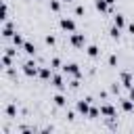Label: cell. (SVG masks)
<instances>
[{
    "label": "cell",
    "instance_id": "obj_11",
    "mask_svg": "<svg viewBox=\"0 0 134 134\" xmlns=\"http://www.w3.org/2000/svg\"><path fill=\"white\" fill-rule=\"evenodd\" d=\"M13 44H15V46H23L25 42H23V38H21L19 34H13Z\"/></svg>",
    "mask_w": 134,
    "mask_h": 134
},
{
    "label": "cell",
    "instance_id": "obj_9",
    "mask_svg": "<svg viewBox=\"0 0 134 134\" xmlns=\"http://www.w3.org/2000/svg\"><path fill=\"white\" fill-rule=\"evenodd\" d=\"M107 4H109L107 0H96V8H98V10H103V13H105V10H109V6H107Z\"/></svg>",
    "mask_w": 134,
    "mask_h": 134
},
{
    "label": "cell",
    "instance_id": "obj_6",
    "mask_svg": "<svg viewBox=\"0 0 134 134\" xmlns=\"http://www.w3.org/2000/svg\"><path fill=\"white\" fill-rule=\"evenodd\" d=\"M100 113L107 115V117H115V109L109 107V105H103V107H100Z\"/></svg>",
    "mask_w": 134,
    "mask_h": 134
},
{
    "label": "cell",
    "instance_id": "obj_19",
    "mask_svg": "<svg viewBox=\"0 0 134 134\" xmlns=\"http://www.w3.org/2000/svg\"><path fill=\"white\" fill-rule=\"evenodd\" d=\"M130 98L134 100V86H130Z\"/></svg>",
    "mask_w": 134,
    "mask_h": 134
},
{
    "label": "cell",
    "instance_id": "obj_4",
    "mask_svg": "<svg viewBox=\"0 0 134 134\" xmlns=\"http://www.w3.org/2000/svg\"><path fill=\"white\" fill-rule=\"evenodd\" d=\"M61 27H63L65 31H73V29H75V23H73L71 19H61Z\"/></svg>",
    "mask_w": 134,
    "mask_h": 134
},
{
    "label": "cell",
    "instance_id": "obj_15",
    "mask_svg": "<svg viewBox=\"0 0 134 134\" xmlns=\"http://www.w3.org/2000/svg\"><path fill=\"white\" fill-rule=\"evenodd\" d=\"M54 103H57L59 107H63V105H65V96H63V94H57V96H54Z\"/></svg>",
    "mask_w": 134,
    "mask_h": 134
},
{
    "label": "cell",
    "instance_id": "obj_7",
    "mask_svg": "<svg viewBox=\"0 0 134 134\" xmlns=\"http://www.w3.org/2000/svg\"><path fill=\"white\" fill-rule=\"evenodd\" d=\"M52 84H54L59 90H63V88H65V82H63V77H61V75H52Z\"/></svg>",
    "mask_w": 134,
    "mask_h": 134
},
{
    "label": "cell",
    "instance_id": "obj_14",
    "mask_svg": "<svg viewBox=\"0 0 134 134\" xmlns=\"http://www.w3.org/2000/svg\"><path fill=\"white\" fill-rule=\"evenodd\" d=\"M121 109H124V111H132V109H134V105H132L130 100H121Z\"/></svg>",
    "mask_w": 134,
    "mask_h": 134
},
{
    "label": "cell",
    "instance_id": "obj_5",
    "mask_svg": "<svg viewBox=\"0 0 134 134\" xmlns=\"http://www.w3.org/2000/svg\"><path fill=\"white\" fill-rule=\"evenodd\" d=\"M71 42H73L75 46H84V44H86V38H84V34H73V36H71Z\"/></svg>",
    "mask_w": 134,
    "mask_h": 134
},
{
    "label": "cell",
    "instance_id": "obj_8",
    "mask_svg": "<svg viewBox=\"0 0 134 134\" xmlns=\"http://www.w3.org/2000/svg\"><path fill=\"white\" fill-rule=\"evenodd\" d=\"M23 50H25L27 54H36V46H34V44H29V42H25V44H23Z\"/></svg>",
    "mask_w": 134,
    "mask_h": 134
},
{
    "label": "cell",
    "instance_id": "obj_12",
    "mask_svg": "<svg viewBox=\"0 0 134 134\" xmlns=\"http://www.w3.org/2000/svg\"><path fill=\"white\" fill-rule=\"evenodd\" d=\"M40 75H42L44 80H50V77H52V71H50L48 67H44V69H40Z\"/></svg>",
    "mask_w": 134,
    "mask_h": 134
},
{
    "label": "cell",
    "instance_id": "obj_13",
    "mask_svg": "<svg viewBox=\"0 0 134 134\" xmlns=\"http://www.w3.org/2000/svg\"><path fill=\"white\" fill-rule=\"evenodd\" d=\"M121 82H124V86L130 88V86H132V84H130V82H132V80H130V73H121Z\"/></svg>",
    "mask_w": 134,
    "mask_h": 134
},
{
    "label": "cell",
    "instance_id": "obj_10",
    "mask_svg": "<svg viewBox=\"0 0 134 134\" xmlns=\"http://www.w3.org/2000/svg\"><path fill=\"white\" fill-rule=\"evenodd\" d=\"M113 23H115V27H124V23H126V21H124V17H121V15H115V17H113Z\"/></svg>",
    "mask_w": 134,
    "mask_h": 134
},
{
    "label": "cell",
    "instance_id": "obj_20",
    "mask_svg": "<svg viewBox=\"0 0 134 134\" xmlns=\"http://www.w3.org/2000/svg\"><path fill=\"white\" fill-rule=\"evenodd\" d=\"M128 29H130V31L134 34V23H130V25H128Z\"/></svg>",
    "mask_w": 134,
    "mask_h": 134
},
{
    "label": "cell",
    "instance_id": "obj_3",
    "mask_svg": "<svg viewBox=\"0 0 134 134\" xmlns=\"http://www.w3.org/2000/svg\"><path fill=\"white\" fill-rule=\"evenodd\" d=\"M77 111H80L82 115H88V113H90V100H80V103H77Z\"/></svg>",
    "mask_w": 134,
    "mask_h": 134
},
{
    "label": "cell",
    "instance_id": "obj_18",
    "mask_svg": "<svg viewBox=\"0 0 134 134\" xmlns=\"http://www.w3.org/2000/svg\"><path fill=\"white\" fill-rule=\"evenodd\" d=\"M6 111H8V115H15V107H13V105H8V109H6Z\"/></svg>",
    "mask_w": 134,
    "mask_h": 134
},
{
    "label": "cell",
    "instance_id": "obj_16",
    "mask_svg": "<svg viewBox=\"0 0 134 134\" xmlns=\"http://www.w3.org/2000/svg\"><path fill=\"white\" fill-rule=\"evenodd\" d=\"M98 54V48L96 46H88V57H96Z\"/></svg>",
    "mask_w": 134,
    "mask_h": 134
},
{
    "label": "cell",
    "instance_id": "obj_21",
    "mask_svg": "<svg viewBox=\"0 0 134 134\" xmlns=\"http://www.w3.org/2000/svg\"><path fill=\"white\" fill-rule=\"evenodd\" d=\"M107 2H109V4H113V2H115V0H107Z\"/></svg>",
    "mask_w": 134,
    "mask_h": 134
},
{
    "label": "cell",
    "instance_id": "obj_2",
    "mask_svg": "<svg viewBox=\"0 0 134 134\" xmlns=\"http://www.w3.org/2000/svg\"><path fill=\"white\" fill-rule=\"evenodd\" d=\"M63 71H65V73H69V75H75V77L80 75V69H77V65H75V63L65 65V67H63Z\"/></svg>",
    "mask_w": 134,
    "mask_h": 134
},
{
    "label": "cell",
    "instance_id": "obj_17",
    "mask_svg": "<svg viewBox=\"0 0 134 134\" xmlns=\"http://www.w3.org/2000/svg\"><path fill=\"white\" fill-rule=\"evenodd\" d=\"M50 8H52V10H59V2L52 0V2H50Z\"/></svg>",
    "mask_w": 134,
    "mask_h": 134
},
{
    "label": "cell",
    "instance_id": "obj_22",
    "mask_svg": "<svg viewBox=\"0 0 134 134\" xmlns=\"http://www.w3.org/2000/svg\"><path fill=\"white\" fill-rule=\"evenodd\" d=\"M63 2H71V0H63Z\"/></svg>",
    "mask_w": 134,
    "mask_h": 134
},
{
    "label": "cell",
    "instance_id": "obj_1",
    "mask_svg": "<svg viewBox=\"0 0 134 134\" xmlns=\"http://www.w3.org/2000/svg\"><path fill=\"white\" fill-rule=\"evenodd\" d=\"M23 71H25V75H29V77H31V75H38V73H40V71H38V65H36L34 61H27V63L23 65Z\"/></svg>",
    "mask_w": 134,
    "mask_h": 134
}]
</instances>
